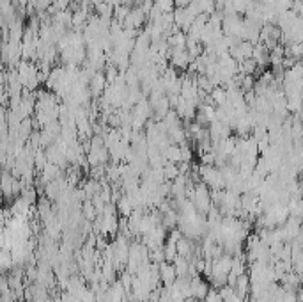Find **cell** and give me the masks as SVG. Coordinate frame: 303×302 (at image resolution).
I'll return each instance as SVG.
<instances>
[{
  "instance_id": "obj_3",
  "label": "cell",
  "mask_w": 303,
  "mask_h": 302,
  "mask_svg": "<svg viewBox=\"0 0 303 302\" xmlns=\"http://www.w3.org/2000/svg\"><path fill=\"white\" fill-rule=\"evenodd\" d=\"M156 6L163 13H174V6H176V0H156Z\"/></svg>"
},
{
  "instance_id": "obj_2",
  "label": "cell",
  "mask_w": 303,
  "mask_h": 302,
  "mask_svg": "<svg viewBox=\"0 0 303 302\" xmlns=\"http://www.w3.org/2000/svg\"><path fill=\"white\" fill-rule=\"evenodd\" d=\"M191 297H197V298H206V295L210 293V284L206 283V281L202 279L200 276H195L193 279H191Z\"/></svg>"
},
{
  "instance_id": "obj_4",
  "label": "cell",
  "mask_w": 303,
  "mask_h": 302,
  "mask_svg": "<svg viewBox=\"0 0 303 302\" xmlns=\"http://www.w3.org/2000/svg\"><path fill=\"white\" fill-rule=\"evenodd\" d=\"M204 302H224V298H222L220 291L218 290H210V293L206 295V298H204Z\"/></svg>"
},
{
  "instance_id": "obj_1",
  "label": "cell",
  "mask_w": 303,
  "mask_h": 302,
  "mask_svg": "<svg viewBox=\"0 0 303 302\" xmlns=\"http://www.w3.org/2000/svg\"><path fill=\"white\" fill-rule=\"evenodd\" d=\"M158 267H160V279L163 281V284L167 288H170L177 279H179V277H177L176 267L170 265V261H163V263H160Z\"/></svg>"
},
{
  "instance_id": "obj_5",
  "label": "cell",
  "mask_w": 303,
  "mask_h": 302,
  "mask_svg": "<svg viewBox=\"0 0 303 302\" xmlns=\"http://www.w3.org/2000/svg\"><path fill=\"white\" fill-rule=\"evenodd\" d=\"M191 2H193V0H176V6L177 8H188Z\"/></svg>"
}]
</instances>
